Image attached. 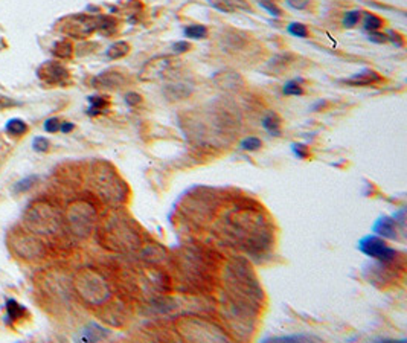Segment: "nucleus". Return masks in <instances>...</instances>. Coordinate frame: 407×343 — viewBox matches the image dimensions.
I'll use <instances>...</instances> for the list:
<instances>
[{"label": "nucleus", "instance_id": "nucleus-3", "mask_svg": "<svg viewBox=\"0 0 407 343\" xmlns=\"http://www.w3.org/2000/svg\"><path fill=\"white\" fill-rule=\"evenodd\" d=\"M358 250L364 253L366 256H371L374 259H378L380 263H392L398 252L386 244V241L378 235H368L363 236L358 241Z\"/></svg>", "mask_w": 407, "mask_h": 343}, {"label": "nucleus", "instance_id": "nucleus-17", "mask_svg": "<svg viewBox=\"0 0 407 343\" xmlns=\"http://www.w3.org/2000/svg\"><path fill=\"white\" fill-rule=\"evenodd\" d=\"M261 147H262L261 139L259 137H255V136H249L244 140H241V148L244 151H258Z\"/></svg>", "mask_w": 407, "mask_h": 343}, {"label": "nucleus", "instance_id": "nucleus-11", "mask_svg": "<svg viewBox=\"0 0 407 343\" xmlns=\"http://www.w3.org/2000/svg\"><path fill=\"white\" fill-rule=\"evenodd\" d=\"M128 52H130V45L128 43H125V42H116V43H113L107 49L106 55L110 58V59H117V58L125 57Z\"/></svg>", "mask_w": 407, "mask_h": 343}, {"label": "nucleus", "instance_id": "nucleus-24", "mask_svg": "<svg viewBox=\"0 0 407 343\" xmlns=\"http://www.w3.org/2000/svg\"><path fill=\"white\" fill-rule=\"evenodd\" d=\"M386 37H388V42H391L392 45H395V48H403L404 46V37L400 32H397L394 29H389L386 32Z\"/></svg>", "mask_w": 407, "mask_h": 343}, {"label": "nucleus", "instance_id": "nucleus-2", "mask_svg": "<svg viewBox=\"0 0 407 343\" xmlns=\"http://www.w3.org/2000/svg\"><path fill=\"white\" fill-rule=\"evenodd\" d=\"M75 287L81 297L89 304H101L109 296L106 283L90 270H83L76 275Z\"/></svg>", "mask_w": 407, "mask_h": 343}, {"label": "nucleus", "instance_id": "nucleus-9", "mask_svg": "<svg viewBox=\"0 0 407 343\" xmlns=\"http://www.w3.org/2000/svg\"><path fill=\"white\" fill-rule=\"evenodd\" d=\"M124 83V76L116 72H106L101 73L99 76H96L93 79L95 87H103V89H115V87H120V84Z\"/></svg>", "mask_w": 407, "mask_h": 343}, {"label": "nucleus", "instance_id": "nucleus-7", "mask_svg": "<svg viewBox=\"0 0 407 343\" xmlns=\"http://www.w3.org/2000/svg\"><path fill=\"white\" fill-rule=\"evenodd\" d=\"M372 232L381 238H388V239H395L398 236L397 233V221L392 217H380L374 226H372Z\"/></svg>", "mask_w": 407, "mask_h": 343}, {"label": "nucleus", "instance_id": "nucleus-31", "mask_svg": "<svg viewBox=\"0 0 407 343\" xmlns=\"http://www.w3.org/2000/svg\"><path fill=\"white\" fill-rule=\"evenodd\" d=\"M140 101H142V96H140L139 93H136V92H130V93L125 95V103H127V106H130V107L137 106Z\"/></svg>", "mask_w": 407, "mask_h": 343}, {"label": "nucleus", "instance_id": "nucleus-29", "mask_svg": "<svg viewBox=\"0 0 407 343\" xmlns=\"http://www.w3.org/2000/svg\"><path fill=\"white\" fill-rule=\"evenodd\" d=\"M59 127H61V122L59 119L57 117H51L45 122V130L49 131V133H55V131H59Z\"/></svg>", "mask_w": 407, "mask_h": 343}, {"label": "nucleus", "instance_id": "nucleus-1", "mask_svg": "<svg viewBox=\"0 0 407 343\" xmlns=\"http://www.w3.org/2000/svg\"><path fill=\"white\" fill-rule=\"evenodd\" d=\"M23 221L34 233H52L58 226V218L54 209L46 203H34L28 208Z\"/></svg>", "mask_w": 407, "mask_h": 343}, {"label": "nucleus", "instance_id": "nucleus-22", "mask_svg": "<svg viewBox=\"0 0 407 343\" xmlns=\"http://www.w3.org/2000/svg\"><path fill=\"white\" fill-rule=\"evenodd\" d=\"M360 15H361V11H358V9L348 11L343 17V26L345 28H354L360 22Z\"/></svg>", "mask_w": 407, "mask_h": 343}, {"label": "nucleus", "instance_id": "nucleus-8", "mask_svg": "<svg viewBox=\"0 0 407 343\" xmlns=\"http://www.w3.org/2000/svg\"><path fill=\"white\" fill-rule=\"evenodd\" d=\"M381 79L383 78L377 72H374L371 69H366V70H361V72L355 73L351 78L343 79L342 83L351 84V86H369V84H374V83H380Z\"/></svg>", "mask_w": 407, "mask_h": 343}, {"label": "nucleus", "instance_id": "nucleus-15", "mask_svg": "<svg viewBox=\"0 0 407 343\" xmlns=\"http://www.w3.org/2000/svg\"><path fill=\"white\" fill-rule=\"evenodd\" d=\"M28 130L26 124L22 120V119H11L8 124H6V131L14 134V136H20L23 134L25 131Z\"/></svg>", "mask_w": 407, "mask_h": 343}, {"label": "nucleus", "instance_id": "nucleus-6", "mask_svg": "<svg viewBox=\"0 0 407 343\" xmlns=\"http://www.w3.org/2000/svg\"><path fill=\"white\" fill-rule=\"evenodd\" d=\"M38 73H40V78L48 84H63L69 76V72L58 63L43 64L40 67Z\"/></svg>", "mask_w": 407, "mask_h": 343}, {"label": "nucleus", "instance_id": "nucleus-26", "mask_svg": "<svg viewBox=\"0 0 407 343\" xmlns=\"http://www.w3.org/2000/svg\"><path fill=\"white\" fill-rule=\"evenodd\" d=\"M209 5H211L212 8H215V9H218V11H221V12H228V14H231V12L235 11L226 0H209Z\"/></svg>", "mask_w": 407, "mask_h": 343}, {"label": "nucleus", "instance_id": "nucleus-4", "mask_svg": "<svg viewBox=\"0 0 407 343\" xmlns=\"http://www.w3.org/2000/svg\"><path fill=\"white\" fill-rule=\"evenodd\" d=\"M11 249L23 259H31L42 255V243L25 232H14L11 235Z\"/></svg>", "mask_w": 407, "mask_h": 343}, {"label": "nucleus", "instance_id": "nucleus-19", "mask_svg": "<svg viewBox=\"0 0 407 343\" xmlns=\"http://www.w3.org/2000/svg\"><path fill=\"white\" fill-rule=\"evenodd\" d=\"M287 31H289V34H291L293 37H299V38H307L308 37V29L302 23H296V22L290 23L289 28H287Z\"/></svg>", "mask_w": 407, "mask_h": 343}, {"label": "nucleus", "instance_id": "nucleus-32", "mask_svg": "<svg viewBox=\"0 0 407 343\" xmlns=\"http://www.w3.org/2000/svg\"><path fill=\"white\" fill-rule=\"evenodd\" d=\"M49 148V140L46 137H35L34 139V150L37 151H46Z\"/></svg>", "mask_w": 407, "mask_h": 343}, {"label": "nucleus", "instance_id": "nucleus-23", "mask_svg": "<svg viewBox=\"0 0 407 343\" xmlns=\"http://www.w3.org/2000/svg\"><path fill=\"white\" fill-rule=\"evenodd\" d=\"M54 54L59 58H69L72 55V45L69 42H61L55 46Z\"/></svg>", "mask_w": 407, "mask_h": 343}, {"label": "nucleus", "instance_id": "nucleus-20", "mask_svg": "<svg viewBox=\"0 0 407 343\" xmlns=\"http://www.w3.org/2000/svg\"><path fill=\"white\" fill-rule=\"evenodd\" d=\"M282 92H284V95H289V96H300V95H303V89H302V86L297 81H289L284 86Z\"/></svg>", "mask_w": 407, "mask_h": 343}, {"label": "nucleus", "instance_id": "nucleus-12", "mask_svg": "<svg viewBox=\"0 0 407 343\" xmlns=\"http://www.w3.org/2000/svg\"><path fill=\"white\" fill-rule=\"evenodd\" d=\"M183 34L188 37V38H192V40H200V38H206L209 31L206 26L203 25H191V26H186L183 29Z\"/></svg>", "mask_w": 407, "mask_h": 343}, {"label": "nucleus", "instance_id": "nucleus-35", "mask_svg": "<svg viewBox=\"0 0 407 343\" xmlns=\"http://www.w3.org/2000/svg\"><path fill=\"white\" fill-rule=\"evenodd\" d=\"M72 130H73V124H70V122H61V127H59V131L61 133H69Z\"/></svg>", "mask_w": 407, "mask_h": 343}, {"label": "nucleus", "instance_id": "nucleus-10", "mask_svg": "<svg viewBox=\"0 0 407 343\" xmlns=\"http://www.w3.org/2000/svg\"><path fill=\"white\" fill-rule=\"evenodd\" d=\"M262 127L272 134V136H281V117L275 112H270L264 116Z\"/></svg>", "mask_w": 407, "mask_h": 343}, {"label": "nucleus", "instance_id": "nucleus-36", "mask_svg": "<svg viewBox=\"0 0 407 343\" xmlns=\"http://www.w3.org/2000/svg\"><path fill=\"white\" fill-rule=\"evenodd\" d=\"M323 106H327V101H319L317 104H314V106H313V110H316V112H317V110H319V109H322Z\"/></svg>", "mask_w": 407, "mask_h": 343}, {"label": "nucleus", "instance_id": "nucleus-5", "mask_svg": "<svg viewBox=\"0 0 407 343\" xmlns=\"http://www.w3.org/2000/svg\"><path fill=\"white\" fill-rule=\"evenodd\" d=\"M95 29H99V17H89V15H78L70 18V22L64 26V31L73 37H87Z\"/></svg>", "mask_w": 407, "mask_h": 343}, {"label": "nucleus", "instance_id": "nucleus-28", "mask_svg": "<svg viewBox=\"0 0 407 343\" xmlns=\"http://www.w3.org/2000/svg\"><path fill=\"white\" fill-rule=\"evenodd\" d=\"M286 2H287V5H289L290 8L296 9V11H303V9H307V8L310 6V3H311V0H286Z\"/></svg>", "mask_w": 407, "mask_h": 343}, {"label": "nucleus", "instance_id": "nucleus-30", "mask_svg": "<svg viewBox=\"0 0 407 343\" xmlns=\"http://www.w3.org/2000/svg\"><path fill=\"white\" fill-rule=\"evenodd\" d=\"M233 9H239V11H252L250 5L247 0H226Z\"/></svg>", "mask_w": 407, "mask_h": 343}, {"label": "nucleus", "instance_id": "nucleus-33", "mask_svg": "<svg viewBox=\"0 0 407 343\" xmlns=\"http://www.w3.org/2000/svg\"><path fill=\"white\" fill-rule=\"evenodd\" d=\"M308 337L305 336H287V337H275L272 339V342H307Z\"/></svg>", "mask_w": 407, "mask_h": 343}, {"label": "nucleus", "instance_id": "nucleus-16", "mask_svg": "<svg viewBox=\"0 0 407 343\" xmlns=\"http://www.w3.org/2000/svg\"><path fill=\"white\" fill-rule=\"evenodd\" d=\"M6 310H8V317L12 319V320L20 319V317H23V314H25V308H23L20 304H17L15 300H12V299L8 300Z\"/></svg>", "mask_w": 407, "mask_h": 343}, {"label": "nucleus", "instance_id": "nucleus-27", "mask_svg": "<svg viewBox=\"0 0 407 343\" xmlns=\"http://www.w3.org/2000/svg\"><path fill=\"white\" fill-rule=\"evenodd\" d=\"M368 38H369V42L377 43V45H383V43L388 42L386 34H384V32H380V31H371V32L368 34Z\"/></svg>", "mask_w": 407, "mask_h": 343}, {"label": "nucleus", "instance_id": "nucleus-25", "mask_svg": "<svg viewBox=\"0 0 407 343\" xmlns=\"http://www.w3.org/2000/svg\"><path fill=\"white\" fill-rule=\"evenodd\" d=\"M291 150H293V153H294V156L297 159H308L310 157V150L303 144H293Z\"/></svg>", "mask_w": 407, "mask_h": 343}, {"label": "nucleus", "instance_id": "nucleus-14", "mask_svg": "<svg viewBox=\"0 0 407 343\" xmlns=\"http://www.w3.org/2000/svg\"><path fill=\"white\" fill-rule=\"evenodd\" d=\"M89 103H90V109H89L87 113L92 114V116L93 114L103 113V110L107 109V106H109V101L106 98H103V96H90L89 98Z\"/></svg>", "mask_w": 407, "mask_h": 343}, {"label": "nucleus", "instance_id": "nucleus-18", "mask_svg": "<svg viewBox=\"0 0 407 343\" xmlns=\"http://www.w3.org/2000/svg\"><path fill=\"white\" fill-rule=\"evenodd\" d=\"M258 3H259V6L264 8L270 15H273V17H282V11H281V8H279L273 0H258Z\"/></svg>", "mask_w": 407, "mask_h": 343}, {"label": "nucleus", "instance_id": "nucleus-13", "mask_svg": "<svg viewBox=\"0 0 407 343\" xmlns=\"http://www.w3.org/2000/svg\"><path fill=\"white\" fill-rule=\"evenodd\" d=\"M383 25H384L383 18H380L378 15L371 14V12H368V14L364 15V18H363V29L368 31V32H371V31H378Z\"/></svg>", "mask_w": 407, "mask_h": 343}, {"label": "nucleus", "instance_id": "nucleus-21", "mask_svg": "<svg viewBox=\"0 0 407 343\" xmlns=\"http://www.w3.org/2000/svg\"><path fill=\"white\" fill-rule=\"evenodd\" d=\"M35 181H37V177H35V175L26 177V178L20 180L18 183H15V186H14V191H15L17 194L26 192L29 188H32V186H34V183H35Z\"/></svg>", "mask_w": 407, "mask_h": 343}, {"label": "nucleus", "instance_id": "nucleus-34", "mask_svg": "<svg viewBox=\"0 0 407 343\" xmlns=\"http://www.w3.org/2000/svg\"><path fill=\"white\" fill-rule=\"evenodd\" d=\"M173 49H174L175 54H185L191 49V45L188 42H177V43H174Z\"/></svg>", "mask_w": 407, "mask_h": 343}]
</instances>
